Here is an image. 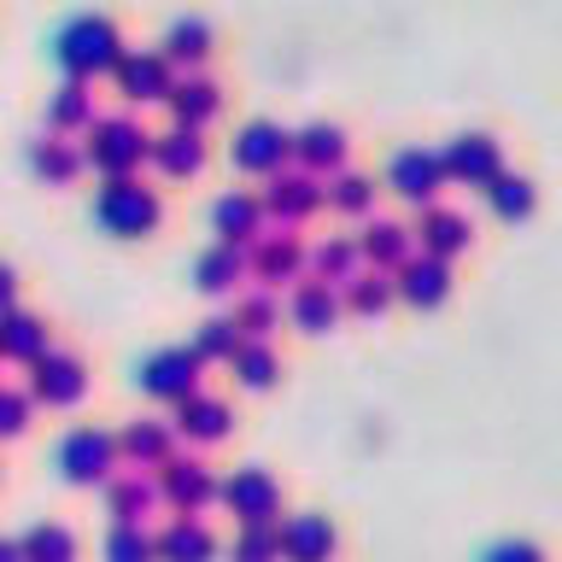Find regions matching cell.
Returning <instances> with one entry per match:
<instances>
[{
    "instance_id": "cell-9",
    "label": "cell",
    "mask_w": 562,
    "mask_h": 562,
    "mask_svg": "<svg viewBox=\"0 0 562 562\" xmlns=\"http://www.w3.org/2000/svg\"><path fill=\"white\" fill-rule=\"evenodd\" d=\"M158 492H165V504L176 509V516H200L205 504H217V469L205 463V457H193V451H176L165 469H158Z\"/></svg>"
},
{
    "instance_id": "cell-28",
    "label": "cell",
    "mask_w": 562,
    "mask_h": 562,
    "mask_svg": "<svg viewBox=\"0 0 562 562\" xmlns=\"http://www.w3.org/2000/svg\"><path fill=\"white\" fill-rule=\"evenodd\" d=\"M358 270H363V258H358V240L351 235H328V240L305 246V281H323V288L340 293Z\"/></svg>"
},
{
    "instance_id": "cell-4",
    "label": "cell",
    "mask_w": 562,
    "mask_h": 562,
    "mask_svg": "<svg viewBox=\"0 0 562 562\" xmlns=\"http://www.w3.org/2000/svg\"><path fill=\"white\" fill-rule=\"evenodd\" d=\"M117 463H123V457H117V434L100 428V422H82V428H70L59 439V474L70 486H105Z\"/></svg>"
},
{
    "instance_id": "cell-7",
    "label": "cell",
    "mask_w": 562,
    "mask_h": 562,
    "mask_svg": "<svg viewBox=\"0 0 562 562\" xmlns=\"http://www.w3.org/2000/svg\"><path fill=\"white\" fill-rule=\"evenodd\" d=\"M386 188H393L398 200H411L416 211L439 205V188H446V158H439V147H422V140L398 147L386 158Z\"/></svg>"
},
{
    "instance_id": "cell-16",
    "label": "cell",
    "mask_w": 562,
    "mask_h": 562,
    "mask_svg": "<svg viewBox=\"0 0 562 562\" xmlns=\"http://www.w3.org/2000/svg\"><path fill=\"white\" fill-rule=\"evenodd\" d=\"M165 105H170L176 130H200L205 135V123L223 112V88H217V77H205V70H176Z\"/></svg>"
},
{
    "instance_id": "cell-36",
    "label": "cell",
    "mask_w": 562,
    "mask_h": 562,
    "mask_svg": "<svg viewBox=\"0 0 562 562\" xmlns=\"http://www.w3.org/2000/svg\"><path fill=\"white\" fill-rule=\"evenodd\" d=\"M486 205L498 211L504 223L527 217V211L539 205V188H533V176H521V170H498V176L486 182Z\"/></svg>"
},
{
    "instance_id": "cell-18",
    "label": "cell",
    "mask_w": 562,
    "mask_h": 562,
    "mask_svg": "<svg viewBox=\"0 0 562 562\" xmlns=\"http://www.w3.org/2000/svg\"><path fill=\"white\" fill-rule=\"evenodd\" d=\"M293 165L305 170V176H316V182L340 176L346 170V130H340V123H328V117L293 130Z\"/></svg>"
},
{
    "instance_id": "cell-39",
    "label": "cell",
    "mask_w": 562,
    "mask_h": 562,
    "mask_svg": "<svg viewBox=\"0 0 562 562\" xmlns=\"http://www.w3.org/2000/svg\"><path fill=\"white\" fill-rule=\"evenodd\" d=\"M328 205L334 211H346V217H369L375 211V176H363V170H340V176H328Z\"/></svg>"
},
{
    "instance_id": "cell-30",
    "label": "cell",
    "mask_w": 562,
    "mask_h": 562,
    "mask_svg": "<svg viewBox=\"0 0 562 562\" xmlns=\"http://www.w3.org/2000/svg\"><path fill=\"white\" fill-rule=\"evenodd\" d=\"M53 346V328H47V316H35V311H0V358H12V363H35L42 351Z\"/></svg>"
},
{
    "instance_id": "cell-42",
    "label": "cell",
    "mask_w": 562,
    "mask_h": 562,
    "mask_svg": "<svg viewBox=\"0 0 562 562\" xmlns=\"http://www.w3.org/2000/svg\"><path fill=\"white\" fill-rule=\"evenodd\" d=\"M193 351H200V363H228L240 351V328H235V316H205L200 328H193Z\"/></svg>"
},
{
    "instance_id": "cell-23",
    "label": "cell",
    "mask_w": 562,
    "mask_h": 562,
    "mask_svg": "<svg viewBox=\"0 0 562 562\" xmlns=\"http://www.w3.org/2000/svg\"><path fill=\"white\" fill-rule=\"evenodd\" d=\"M147 165L158 170V176H170V182H182V176H200V165H205V135L200 130H158L153 135V153H147Z\"/></svg>"
},
{
    "instance_id": "cell-40",
    "label": "cell",
    "mask_w": 562,
    "mask_h": 562,
    "mask_svg": "<svg viewBox=\"0 0 562 562\" xmlns=\"http://www.w3.org/2000/svg\"><path fill=\"white\" fill-rule=\"evenodd\" d=\"M100 551H105V562H158V544L147 533V521H112Z\"/></svg>"
},
{
    "instance_id": "cell-35",
    "label": "cell",
    "mask_w": 562,
    "mask_h": 562,
    "mask_svg": "<svg viewBox=\"0 0 562 562\" xmlns=\"http://www.w3.org/2000/svg\"><path fill=\"white\" fill-rule=\"evenodd\" d=\"M18 544H24V562H77V533L65 521H30Z\"/></svg>"
},
{
    "instance_id": "cell-1",
    "label": "cell",
    "mask_w": 562,
    "mask_h": 562,
    "mask_svg": "<svg viewBox=\"0 0 562 562\" xmlns=\"http://www.w3.org/2000/svg\"><path fill=\"white\" fill-rule=\"evenodd\" d=\"M53 59L70 82H94L105 70H117L123 59V30L112 12H70L59 30H53Z\"/></svg>"
},
{
    "instance_id": "cell-37",
    "label": "cell",
    "mask_w": 562,
    "mask_h": 562,
    "mask_svg": "<svg viewBox=\"0 0 562 562\" xmlns=\"http://www.w3.org/2000/svg\"><path fill=\"white\" fill-rule=\"evenodd\" d=\"M393 299H398V293H393V276H386V270H358V276L340 288V311H351V316H381Z\"/></svg>"
},
{
    "instance_id": "cell-33",
    "label": "cell",
    "mask_w": 562,
    "mask_h": 562,
    "mask_svg": "<svg viewBox=\"0 0 562 562\" xmlns=\"http://www.w3.org/2000/svg\"><path fill=\"white\" fill-rule=\"evenodd\" d=\"M288 316H293V328H305V334H328L340 323V293L323 288V281H299L288 293Z\"/></svg>"
},
{
    "instance_id": "cell-5",
    "label": "cell",
    "mask_w": 562,
    "mask_h": 562,
    "mask_svg": "<svg viewBox=\"0 0 562 562\" xmlns=\"http://www.w3.org/2000/svg\"><path fill=\"white\" fill-rule=\"evenodd\" d=\"M200 375H205V363H200V351L193 346H158L140 358L135 369V386L147 398H165V404H182L200 393Z\"/></svg>"
},
{
    "instance_id": "cell-25",
    "label": "cell",
    "mask_w": 562,
    "mask_h": 562,
    "mask_svg": "<svg viewBox=\"0 0 562 562\" xmlns=\"http://www.w3.org/2000/svg\"><path fill=\"white\" fill-rule=\"evenodd\" d=\"M153 544H158V562H211L217 557V533L200 516H170L153 533Z\"/></svg>"
},
{
    "instance_id": "cell-44",
    "label": "cell",
    "mask_w": 562,
    "mask_h": 562,
    "mask_svg": "<svg viewBox=\"0 0 562 562\" xmlns=\"http://www.w3.org/2000/svg\"><path fill=\"white\" fill-rule=\"evenodd\" d=\"M481 562H551V557H544L533 539H498L481 551Z\"/></svg>"
},
{
    "instance_id": "cell-14",
    "label": "cell",
    "mask_w": 562,
    "mask_h": 562,
    "mask_svg": "<svg viewBox=\"0 0 562 562\" xmlns=\"http://www.w3.org/2000/svg\"><path fill=\"white\" fill-rule=\"evenodd\" d=\"M358 258H363V270H386V276H398L404 263L416 258V235H411V223H398V217H369L358 235Z\"/></svg>"
},
{
    "instance_id": "cell-46",
    "label": "cell",
    "mask_w": 562,
    "mask_h": 562,
    "mask_svg": "<svg viewBox=\"0 0 562 562\" xmlns=\"http://www.w3.org/2000/svg\"><path fill=\"white\" fill-rule=\"evenodd\" d=\"M0 562H24V544H18L12 533H0Z\"/></svg>"
},
{
    "instance_id": "cell-41",
    "label": "cell",
    "mask_w": 562,
    "mask_h": 562,
    "mask_svg": "<svg viewBox=\"0 0 562 562\" xmlns=\"http://www.w3.org/2000/svg\"><path fill=\"white\" fill-rule=\"evenodd\" d=\"M228 562H281V521L235 527V539H228Z\"/></svg>"
},
{
    "instance_id": "cell-6",
    "label": "cell",
    "mask_w": 562,
    "mask_h": 562,
    "mask_svg": "<svg viewBox=\"0 0 562 562\" xmlns=\"http://www.w3.org/2000/svg\"><path fill=\"white\" fill-rule=\"evenodd\" d=\"M263 217L270 223H281V228H299V223H311L316 211L328 205V188L316 182V176H305L299 165H288V170H276V176H263Z\"/></svg>"
},
{
    "instance_id": "cell-17",
    "label": "cell",
    "mask_w": 562,
    "mask_h": 562,
    "mask_svg": "<svg viewBox=\"0 0 562 562\" xmlns=\"http://www.w3.org/2000/svg\"><path fill=\"white\" fill-rule=\"evenodd\" d=\"M112 82H117L123 100H165L170 82H176V70H170V59L158 47H123Z\"/></svg>"
},
{
    "instance_id": "cell-13",
    "label": "cell",
    "mask_w": 562,
    "mask_h": 562,
    "mask_svg": "<svg viewBox=\"0 0 562 562\" xmlns=\"http://www.w3.org/2000/svg\"><path fill=\"white\" fill-rule=\"evenodd\" d=\"M439 158H446V182H463V188H481L504 170V147H498V135H486V130H463V135H451L446 147H439Z\"/></svg>"
},
{
    "instance_id": "cell-38",
    "label": "cell",
    "mask_w": 562,
    "mask_h": 562,
    "mask_svg": "<svg viewBox=\"0 0 562 562\" xmlns=\"http://www.w3.org/2000/svg\"><path fill=\"white\" fill-rule=\"evenodd\" d=\"M228 369H235L240 386L263 393V386H276V375H281V351H276L270 340H240V351L228 358Z\"/></svg>"
},
{
    "instance_id": "cell-10",
    "label": "cell",
    "mask_w": 562,
    "mask_h": 562,
    "mask_svg": "<svg viewBox=\"0 0 562 562\" xmlns=\"http://www.w3.org/2000/svg\"><path fill=\"white\" fill-rule=\"evenodd\" d=\"M217 504L235 516L240 527H258V521H281V481L270 469H258V463H246V469H235L223 481V492H217Z\"/></svg>"
},
{
    "instance_id": "cell-20",
    "label": "cell",
    "mask_w": 562,
    "mask_h": 562,
    "mask_svg": "<svg viewBox=\"0 0 562 562\" xmlns=\"http://www.w3.org/2000/svg\"><path fill=\"white\" fill-rule=\"evenodd\" d=\"M211 228H217L223 246H252L263 228H270V217H263V200L252 188H228V193H217V205H211Z\"/></svg>"
},
{
    "instance_id": "cell-8",
    "label": "cell",
    "mask_w": 562,
    "mask_h": 562,
    "mask_svg": "<svg viewBox=\"0 0 562 562\" xmlns=\"http://www.w3.org/2000/svg\"><path fill=\"white\" fill-rule=\"evenodd\" d=\"M246 276H252V288H270L281 293V281H305V240L293 235V228H263V235L246 246Z\"/></svg>"
},
{
    "instance_id": "cell-27",
    "label": "cell",
    "mask_w": 562,
    "mask_h": 562,
    "mask_svg": "<svg viewBox=\"0 0 562 562\" xmlns=\"http://www.w3.org/2000/svg\"><path fill=\"white\" fill-rule=\"evenodd\" d=\"M24 158H30V170L53 188L77 182V176L88 170L82 165V140H70V135H35V140H24Z\"/></svg>"
},
{
    "instance_id": "cell-22",
    "label": "cell",
    "mask_w": 562,
    "mask_h": 562,
    "mask_svg": "<svg viewBox=\"0 0 562 562\" xmlns=\"http://www.w3.org/2000/svg\"><path fill=\"white\" fill-rule=\"evenodd\" d=\"M334 544H340V533L323 509H299V516L281 521V557L288 562H328Z\"/></svg>"
},
{
    "instance_id": "cell-24",
    "label": "cell",
    "mask_w": 562,
    "mask_h": 562,
    "mask_svg": "<svg viewBox=\"0 0 562 562\" xmlns=\"http://www.w3.org/2000/svg\"><path fill=\"white\" fill-rule=\"evenodd\" d=\"M211 42H217L211 18H200V12H176L170 24H165V42H158V53L170 59V70H176V65H182V70H200L205 53H211Z\"/></svg>"
},
{
    "instance_id": "cell-32",
    "label": "cell",
    "mask_w": 562,
    "mask_h": 562,
    "mask_svg": "<svg viewBox=\"0 0 562 562\" xmlns=\"http://www.w3.org/2000/svg\"><path fill=\"white\" fill-rule=\"evenodd\" d=\"M94 88L88 82H59L47 94V135H88V123H94Z\"/></svg>"
},
{
    "instance_id": "cell-2",
    "label": "cell",
    "mask_w": 562,
    "mask_h": 562,
    "mask_svg": "<svg viewBox=\"0 0 562 562\" xmlns=\"http://www.w3.org/2000/svg\"><path fill=\"white\" fill-rule=\"evenodd\" d=\"M147 153H153V135L140 130L130 112H100L82 135V165H94L105 182L135 176L140 165H147Z\"/></svg>"
},
{
    "instance_id": "cell-3",
    "label": "cell",
    "mask_w": 562,
    "mask_h": 562,
    "mask_svg": "<svg viewBox=\"0 0 562 562\" xmlns=\"http://www.w3.org/2000/svg\"><path fill=\"white\" fill-rule=\"evenodd\" d=\"M158 217H165V200H158V188H147L140 176H117V182H100L94 188V223L105 235H153Z\"/></svg>"
},
{
    "instance_id": "cell-21",
    "label": "cell",
    "mask_w": 562,
    "mask_h": 562,
    "mask_svg": "<svg viewBox=\"0 0 562 562\" xmlns=\"http://www.w3.org/2000/svg\"><path fill=\"white\" fill-rule=\"evenodd\" d=\"M170 428L188 439V446H217V439H228V428H235V411H228V398L217 393H193L176 404V416H170Z\"/></svg>"
},
{
    "instance_id": "cell-19",
    "label": "cell",
    "mask_w": 562,
    "mask_h": 562,
    "mask_svg": "<svg viewBox=\"0 0 562 562\" xmlns=\"http://www.w3.org/2000/svg\"><path fill=\"white\" fill-rule=\"evenodd\" d=\"M411 235H416V246H422L428 258L451 263L457 252H469V240H474V223H469L457 205H428V211H416Z\"/></svg>"
},
{
    "instance_id": "cell-45",
    "label": "cell",
    "mask_w": 562,
    "mask_h": 562,
    "mask_svg": "<svg viewBox=\"0 0 562 562\" xmlns=\"http://www.w3.org/2000/svg\"><path fill=\"white\" fill-rule=\"evenodd\" d=\"M12 299H18V270L0 258V311H12Z\"/></svg>"
},
{
    "instance_id": "cell-31",
    "label": "cell",
    "mask_w": 562,
    "mask_h": 562,
    "mask_svg": "<svg viewBox=\"0 0 562 562\" xmlns=\"http://www.w3.org/2000/svg\"><path fill=\"white\" fill-rule=\"evenodd\" d=\"M193 281H200V293L211 299H228L246 281V246H223V240H211L200 258H193Z\"/></svg>"
},
{
    "instance_id": "cell-43",
    "label": "cell",
    "mask_w": 562,
    "mask_h": 562,
    "mask_svg": "<svg viewBox=\"0 0 562 562\" xmlns=\"http://www.w3.org/2000/svg\"><path fill=\"white\" fill-rule=\"evenodd\" d=\"M30 393H24V386H7V381H0V439H18V434H24L30 428Z\"/></svg>"
},
{
    "instance_id": "cell-12",
    "label": "cell",
    "mask_w": 562,
    "mask_h": 562,
    "mask_svg": "<svg viewBox=\"0 0 562 562\" xmlns=\"http://www.w3.org/2000/svg\"><path fill=\"white\" fill-rule=\"evenodd\" d=\"M228 158L252 176H276V170L293 165V130H281L276 117H252L235 130V140H228Z\"/></svg>"
},
{
    "instance_id": "cell-11",
    "label": "cell",
    "mask_w": 562,
    "mask_h": 562,
    "mask_svg": "<svg viewBox=\"0 0 562 562\" xmlns=\"http://www.w3.org/2000/svg\"><path fill=\"white\" fill-rule=\"evenodd\" d=\"M24 393L35 404H53V411H65V404H77L88 393V363L77 358V351H65V346H47L42 358L30 363V386Z\"/></svg>"
},
{
    "instance_id": "cell-15",
    "label": "cell",
    "mask_w": 562,
    "mask_h": 562,
    "mask_svg": "<svg viewBox=\"0 0 562 562\" xmlns=\"http://www.w3.org/2000/svg\"><path fill=\"white\" fill-rule=\"evenodd\" d=\"M117 457L123 463H135L140 474H158L176 457V428L170 416H130L117 434Z\"/></svg>"
},
{
    "instance_id": "cell-34",
    "label": "cell",
    "mask_w": 562,
    "mask_h": 562,
    "mask_svg": "<svg viewBox=\"0 0 562 562\" xmlns=\"http://www.w3.org/2000/svg\"><path fill=\"white\" fill-rule=\"evenodd\" d=\"M235 328H240V340H270V334L281 328V299L270 288H240L235 293Z\"/></svg>"
},
{
    "instance_id": "cell-26",
    "label": "cell",
    "mask_w": 562,
    "mask_h": 562,
    "mask_svg": "<svg viewBox=\"0 0 562 562\" xmlns=\"http://www.w3.org/2000/svg\"><path fill=\"white\" fill-rule=\"evenodd\" d=\"M158 504H165L158 474L123 469V474H112V481H105V509H112V521H147Z\"/></svg>"
},
{
    "instance_id": "cell-29",
    "label": "cell",
    "mask_w": 562,
    "mask_h": 562,
    "mask_svg": "<svg viewBox=\"0 0 562 562\" xmlns=\"http://www.w3.org/2000/svg\"><path fill=\"white\" fill-rule=\"evenodd\" d=\"M393 293L404 299V305H416V311L439 305V299L451 293V263H439V258H428V252H416V258L393 276Z\"/></svg>"
}]
</instances>
